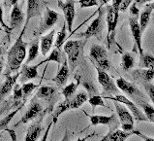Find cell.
Returning <instances> with one entry per match:
<instances>
[{
	"mask_svg": "<svg viewBox=\"0 0 154 141\" xmlns=\"http://www.w3.org/2000/svg\"><path fill=\"white\" fill-rule=\"evenodd\" d=\"M25 28L26 27H23V32L17 37L16 42L14 43V45L12 46V48L9 50L7 54V65L10 72L19 70L25 59L27 43L24 42L23 39Z\"/></svg>",
	"mask_w": 154,
	"mask_h": 141,
	"instance_id": "1",
	"label": "cell"
},
{
	"mask_svg": "<svg viewBox=\"0 0 154 141\" xmlns=\"http://www.w3.org/2000/svg\"><path fill=\"white\" fill-rule=\"evenodd\" d=\"M86 43V39L83 40H68L64 44V53L67 55L69 66L71 71H74L83 55V48Z\"/></svg>",
	"mask_w": 154,
	"mask_h": 141,
	"instance_id": "2",
	"label": "cell"
},
{
	"mask_svg": "<svg viewBox=\"0 0 154 141\" xmlns=\"http://www.w3.org/2000/svg\"><path fill=\"white\" fill-rule=\"evenodd\" d=\"M87 99H88V95H87V94L85 91H80L78 95H75L73 98L69 100L64 99V101H62V102H60L57 105L56 108L54 110V112H52V123L56 124L57 120H58V118L61 114L68 111V110L80 108L83 103L86 102Z\"/></svg>",
	"mask_w": 154,
	"mask_h": 141,
	"instance_id": "3",
	"label": "cell"
},
{
	"mask_svg": "<svg viewBox=\"0 0 154 141\" xmlns=\"http://www.w3.org/2000/svg\"><path fill=\"white\" fill-rule=\"evenodd\" d=\"M89 59L96 68H101L105 71L111 68V62L108 58L107 50L103 46L98 44L92 45L89 52Z\"/></svg>",
	"mask_w": 154,
	"mask_h": 141,
	"instance_id": "4",
	"label": "cell"
},
{
	"mask_svg": "<svg viewBox=\"0 0 154 141\" xmlns=\"http://www.w3.org/2000/svg\"><path fill=\"white\" fill-rule=\"evenodd\" d=\"M105 13L102 7L98 9V16L96 19L89 24L85 32L77 35V37H82L83 39H88L90 37H96L99 40L102 39V32L104 28V18Z\"/></svg>",
	"mask_w": 154,
	"mask_h": 141,
	"instance_id": "5",
	"label": "cell"
},
{
	"mask_svg": "<svg viewBox=\"0 0 154 141\" xmlns=\"http://www.w3.org/2000/svg\"><path fill=\"white\" fill-rule=\"evenodd\" d=\"M97 70V79L100 85L102 86V95L103 96H109V95H119V89L116 85V83L112 79V77L101 68H96Z\"/></svg>",
	"mask_w": 154,
	"mask_h": 141,
	"instance_id": "6",
	"label": "cell"
},
{
	"mask_svg": "<svg viewBox=\"0 0 154 141\" xmlns=\"http://www.w3.org/2000/svg\"><path fill=\"white\" fill-rule=\"evenodd\" d=\"M104 98L112 100V101H117V102H120L123 105L128 108L131 113L133 114L134 118L137 121H140V122H148V119L146 117V115L144 114L142 110H140L137 105L134 103V101L130 100L129 98H127L125 95H117L114 96H103Z\"/></svg>",
	"mask_w": 154,
	"mask_h": 141,
	"instance_id": "7",
	"label": "cell"
},
{
	"mask_svg": "<svg viewBox=\"0 0 154 141\" xmlns=\"http://www.w3.org/2000/svg\"><path fill=\"white\" fill-rule=\"evenodd\" d=\"M116 83L118 87V89L122 91L127 95L131 96L134 100L137 101L138 104L140 102V101H147L146 96L138 89V87L136 86L134 83L126 81L125 79H123V78L117 79Z\"/></svg>",
	"mask_w": 154,
	"mask_h": 141,
	"instance_id": "8",
	"label": "cell"
},
{
	"mask_svg": "<svg viewBox=\"0 0 154 141\" xmlns=\"http://www.w3.org/2000/svg\"><path fill=\"white\" fill-rule=\"evenodd\" d=\"M113 104H114V108H116L118 119H119V121L121 123L122 130L126 131L133 130V127H134L133 114L131 113V111L128 108L123 106V104L120 102L113 101Z\"/></svg>",
	"mask_w": 154,
	"mask_h": 141,
	"instance_id": "9",
	"label": "cell"
},
{
	"mask_svg": "<svg viewBox=\"0 0 154 141\" xmlns=\"http://www.w3.org/2000/svg\"><path fill=\"white\" fill-rule=\"evenodd\" d=\"M58 17L59 15L55 11H52L49 7H46L45 11H44V15L40 21V25H39L36 32H35V35L36 36H40L43 33L48 31L50 28H51L57 23Z\"/></svg>",
	"mask_w": 154,
	"mask_h": 141,
	"instance_id": "10",
	"label": "cell"
},
{
	"mask_svg": "<svg viewBox=\"0 0 154 141\" xmlns=\"http://www.w3.org/2000/svg\"><path fill=\"white\" fill-rule=\"evenodd\" d=\"M106 12H107L106 19H107L108 23V47L111 48L112 43L114 41V37H116V28L118 21L119 13H117L114 10L112 5H108L107 8H106Z\"/></svg>",
	"mask_w": 154,
	"mask_h": 141,
	"instance_id": "11",
	"label": "cell"
},
{
	"mask_svg": "<svg viewBox=\"0 0 154 141\" xmlns=\"http://www.w3.org/2000/svg\"><path fill=\"white\" fill-rule=\"evenodd\" d=\"M89 121L92 126L104 125L109 127V131H114L118 129V127L121 125L119 119H117L116 114H112L111 116L104 115H90L88 116Z\"/></svg>",
	"mask_w": 154,
	"mask_h": 141,
	"instance_id": "12",
	"label": "cell"
},
{
	"mask_svg": "<svg viewBox=\"0 0 154 141\" xmlns=\"http://www.w3.org/2000/svg\"><path fill=\"white\" fill-rule=\"evenodd\" d=\"M42 112H43L42 104L40 102H38L36 98H33L31 100V102H30L27 110H26V112L23 115L20 120L16 124V127H19L21 124H26V123L34 120V119L37 118Z\"/></svg>",
	"mask_w": 154,
	"mask_h": 141,
	"instance_id": "13",
	"label": "cell"
},
{
	"mask_svg": "<svg viewBox=\"0 0 154 141\" xmlns=\"http://www.w3.org/2000/svg\"><path fill=\"white\" fill-rule=\"evenodd\" d=\"M58 7L62 9L65 21L67 23L69 32H72L73 24L75 17H76V10H75V1L74 0H66L65 2L58 0Z\"/></svg>",
	"mask_w": 154,
	"mask_h": 141,
	"instance_id": "14",
	"label": "cell"
},
{
	"mask_svg": "<svg viewBox=\"0 0 154 141\" xmlns=\"http://www.w3.org/2000/svg\"><path fill=\"white\" fill-rule=\"evenodd\" d=\"M129 26H130V30L132 33V36L134 38V41L136 46H137V49L140 53V55H142L143 51L142 48V34L143 31L140 29V23L138 19L136 17H132L129 19Z\"/></svg>",
	"mask_w": 154,
	"mask_h": 141,
	"instance_id": "15",
	"label": "cell"
},
{
	"mask_svg": "<svg viewBox=\"0 0 154 141\" xmlns=\"http://www.w3.org/2000/svg\"><path fill=\"white\" fill-rule=\"evenodd\" d=\"M42 14V1L41 0H27V9H26V17H25V24L26 27L29 21L32 18L41 16Z\"/></svg>",
	"mask_w": 154,
	"mask_h": 141,
	"instance_id": "16",
	"label": "cell"
},
{
	"mask_svg": "<svg viewBox=\"0 0 154 141\" xmlns=\"http://www.w3.org/2000/svg\"><path fill=\"white\" fill-rule=\"evenodd\" d=\"M132 77H133L135 82L143 84V85L146 83H151V81L154 79V69H146V68L135 69L132 72Z\"/></svg>",
	"mask_w": 154,
	"mask_h": 141,
	"instance_id": "17",
	"label": "cell"
},
{
	"mask_svg": "<svg viewBox=\"0 0 154 141\" xmlns=\"http://www.w3.org/2000/svg\"><path fill=\"white\" fill-rule=\"evenodd\" d=\"M42 65L41 62H39L35 65H29L28 64H23V68H21L20 80L21 83H26V81L31 80V79H35L38 77V68Z\"/></svg>",
	"mask_w": 154,
	"mask_h": 141,
	"instance_id": "18",
	"label": "cell"
},
{
	"mask_svg": "<svg viewBox=\"0 0 154 141\" xmlns=\"http://www.w3.org/2000/svg\"><path fill=\"white\" fill-rule=\"evenodd\" d=\"M137 130L126 131L123 130H116L114 131H109V133L104 136L101 141H125L132 135H136Z\"/></svg>",
	"mask_w": 154,
	"mask_h": 141,
	"instance_id": "19",
	"label": "cell"
},
{
	"mask_svg": "<svg viewBox=\"0 0 154 141\" xmlns=\"http://www.w3.org/2000/svg\"><path fill=\"white\" fill-rule=\"evenodd\" d=\"M68 59H66L64 60V62L62 63V66H61L58 70V72L56 73L55 77L54 78V82L56 84L57 87H63L66 85V83L68 81L69 78V74H70V68L68 65Z\"/></svg>",
	"mask_w": 154,
	"mask_h": 141,
	"instance_id": "20",
	"label": "cell"
},
{
	"mask_svg": "<svg viewBox=\"0 0 154 141\" xmlns=\"http://www.w3.org/2000/svg\"><path fill=\"white\" fill-rule=\"evenodd\" d=\"M20 76V72H17L13 76L10 75H6V80L1 85V91H0V96H1V100L4 99V98L10 94L12 90H14V86H16V82Z\"/></svg>",
	"mask_w": 154,
	"mask_h": 141,
	"instance_id": "21",
	"label": "cell"
},
{
	"mask_svg": "<svg viewBox=\"0 0 154 141\" xmlns=\"http://www.w3.org/2000/svg\"><path fill=\"white\" fill-rule=\"evenodd\" d=\"M24 21V14L20 7L16 4V5L12 8L11 16H10V24L12 28H16L20 26V24L23 23Z\"/></svg>",
	"mask_w": 154,
	"mask_h": 141,
	"instance_id": "22",
	"label": "cell"
},
{
	"mask_svg": "<svg viewBox=\"0 0 154 141\" xmlns=\"http://www.w3.org/2000/svg\"><path fill=\"white\" fill-rule=\"evenodd\" d=\"M41 122H42V119L33 123V124L28 127L24 141H37L38 137L40 136L42 130H43Z\"/></svg>",
	"mask_w": 154,
	"mask_h": 141,
	"instance_id": "23",
	"label": "cell"
},
{
	"mask_svg": "<svg viewBox=\"0 0 154 141\" xmlns=\"http://www.w3.org/2000/svg\"><path fill=\"white\" fill-rule=\"evenodd\" d=\"M54 35H55V30L51 29L49 33L44 35V36L41 38L40 48H41V53L43 56H46L51 49V46H52V44H54Z\"/></svg>",
	"mask_w": 154,
	"mask_h": 141,
	"instance_id": "24",
	"label": "cell"
},
{
	"mask_svg": "<svg viewBox=\"0 0 154 141\" xmlns=\"http://www.w3.org/2000/svg\"><path fill=\"white\" fill-rule=\"evenodd\" d=\"M65 59H66V58H65V56H64V53L61 52L60 49H57V48H55V49L51 53L50 56H48L46 59L40 61V62L42 64H44V63L51 62V61H54V62L58 63V65H60L61 62H62V63L64 62Z\"/></svg>",
	"mask_w": 154,
	"mask_h": 141,
	"instance_id": "25",
	"label": "cell"
},
{
	"mask_svg": "<svg viewBox=\"0 0 154 141\" xmlns=\"http://www.w3.org/2000/svg\"><path fill=\"white\" fill-rule=\"evenodd\" d=\"M152 11H153L152 9L146 4V7L143 8V11L140 13V29H142L143 32L146 29L147 25L149 24V21H150Z\"/></svg>",
	"mask_w": 154,
	"mask_h": 141,
	"instance_id": "26",
	"label": "cell"
},
{
	"mask_svg": "<svg viewBox=\"0 0 154 141\" xmlns=\"http://www.w3.org/2000/svg\"><path fill=\"white\" fill-rule=\"evenodd\" d=\"M77 80V83H75V82H72V83H70L69 85H67L66 87H64L62 90H61V92H62V95L64 96V98L66 100H69V99H71L73 98L74 96H75V94H76V91H77V89H78V87L79 85H80V80H79L78 78H75Z\"/></svg>",
	"mask_w": 154,
	"mask_h": 141,
	"instance_id": "27",
	"label": "cell"
},
{
	"mask_svg": "<svg viewBox=\"0 0 154 141\" xmlns=\"http://www.w3.org/2000/svg\"><path fill=\"white\" fill-rule=\"evenodd\" d=\"M56 92V89L51 86H42L39 88V90L36 94V98L42 99H51Z\"/></svg>",
	"mask_w": 154,
	"mask_h": 141,
	"instance_id": "28",
	"label": "cell"
},
{
	"mask_svg": "<svg viewBox=\"0 0 154 141\" xmlns=\"http://www.w3.org/2000/svg\"><path fill=\"white\" fill-rule=\"evenodd\" d=\"M140 68L154 69V56L148 53H143L140 55Z\"/></svg>",
	"mask_w": 154,
	"mask_h": 141,
	"instance_id": "29",
	"label": "cell"
},
{
	"mask_svg": "<svg viewBox=\"0 0 154 141\" xmlns=\"http://www.w3.org/2000/svg\"><path fill=\"white\" fill-rule=\"evenodd\" d=\"M135 65V58L131 53H123L121 56V63L120 66L123 70L128 71V70L132 69Z\"/></svg>",
	"mask_w": 154,
	"mask_h": 141,
	"instance_id": "30",
	"label": "cell"
},
{
	"mask_svg": "<svg viewBox=\"0 0 154 141\" xmlns=\"http://www.w3.org/2000/svg\"><path fill=\"white\" fill-rule=\"evenodd\" d=\"M75 78H78L79 80H80V83L82 84V86L85 88V90L87 91V94H88L90 95V98L91 96H94V95H99V92H98V90L96 89V87L95 85L93 84V82H91L90 80H88V79H83L82 80V78L81 77V75H76L75 76Z\"/></svg>",
	"mask_w": 154,
	"mask_h": 141,
	"instance_id": "31",
	"label": "cell"
},
{
	"mask_svg": "<svg viewBox=\"0 0 154 141\" xmlns=\"http://www.w3.org/2000/svg\"><path fill=\"white\" fill-rule=\"evenodd\" d=\"M39 49H41L40 45H39V40L38 39H35V40L31 43V45H30L27 59H26L24 64H29L31 61H33L35 59L37 58L38 54H39Z\"/></svg>",
	"mask_w": 154,
	"mask_h": 141,
	"instance_id": "32",
	"label": "cell"
},
{
	"mask_svg": "<svg viewBox=\"0 0 154 141\" xmlns=\"http://www.w3.org/2000/svg\"><path fill=\"white\" fill-rule=\"evenodd\" d=\"M66 26H67V23L64 21V24L62 25V28L60 29V31L57 33L56 40L54 43V46L57 49H60L61 47L64 45L66 38H67V32H66Z\"/></svg>",
	"mask_w": 154,
	"mask_h": 141,
	"instance_id": "33",
	"label": "cell"
},
{
	"mask_svg": "<svg viewBox=\"0 0 154 141\" xmlns=\"http://www.w3.org/2000/svg\"><path fill=\"white\" fill-rule=\"evenodd\" d=\"M139 105L143 108V113L146 114L148 119V122L154 123V107L152 105L149 104L147 101H140Z\"/></svg>",
	"mask_w": 154,
	"mask_h": 141,
	"instance_id": "34",
	"label": "cell"
},
{
	"mask_svg": "<svg viewBox=\"0 0 154 141\" xmlns=\"http://www.w3.org/2000/svg\"><path fill=\"white\" fill-rule=\"evenodd\" d=\"M38 86L35 85L34 83L32 82H27V83H24L23 85V102H25L26 100H27V98L30 96V95L32 94L33 91L36 89Z\"/></svg>",
	"mask_w": 154,
	"mask_h": 141,
	"instance_id": "35",
	"label": "cell"
},
{
	"mask_svg": "<svg viewBox=\"0 0 154 141\" xmlns=\"http://www.w3.org/2000/svg\"><path fill=\"white\" fill-rule=\"evenodd\" d=\"M103 95H94V96H91V98L88 99V102L89 104L92 106L93 110L97 107V106H103L105 107L106 105L104 103V100H103Z\"/></svg>",
	"mask_w": 154,
	"mask_h": 141,
	"instance_id": "36",
	"label": "cell"
},
{
	"mask_svg": "<svg viewBox=\"0 0 154 141\" xmlns=\"http://www.w3.org/2000/svg\"><path fill=\"white\" fill-rule=\"evenodd\" d=\"M19 109H15L14 111H12L10 114H8V115H6L4 118L1 119V126H0V127H1V130H6L7 129V126L9 125V123H10V121L12 120L13 118H14L16 116V114L19 112Z\"/></svg>",
	"mask_w": 154,
	"mask_h": 141,
	"instance_id": "37",
	"label": "cell"
},
{
	"mask_svg": "<svg viewBox=\"0 0 154 141\" xmlns=\"http://www.w3.org/2000/svg\"><path fill=\"white\" fill-rule=\"evenodd\" d=\"M23 98V87H20L19 84H16L13 90V99L16 102H19L20 99Z\"/></svg>",
	"mask_w": 154,
	"mask_h": 141,
	"instance_id": "38",
	"label": "cell"
},
{
	"mask_svg": "<svg viewBox=\"0 0 154 141\" xmlns=\"http://www.w3.org/2000/svg\"><path fill=\"white\" fill-rule=\"evenodd\" d=\"M79 2H80V5L82 8H88L98 6L99 0H79Z\"/></svg>",
	"mask_w": 154,
	"mask_h": 141,
	"instance_id": "39",
	"label": "cell"
},
{
	"mask_svg": "<svg viewBox=\"0 0 154 141\" xmlns=\"http://www.w3.org/2000/svg\"><path fill=\"white\" fill-rule=\"evenodd\" d=\"M143 87H144V89H146V91L147 92L148 98H150V100L154 104V85L151 83H146V84H144Z\"/></svg>",
	"mask_w": 154,
	"mask_h": 141,
	"instance_id": "40",
	"label": "cell"
},
{
	"mask_svg": "<svg viewBox=\"0 0 154 141\" xmlns=\"http://www.w3.org/2000/svg\"><path fill=\"white\" fill-rule=\"evenodd\" d=\"M130 9V14L133 16V17H136V18H138L139 14H140V10H139V8H138V5H137V2L134 1L133 4L131 5V7L129 8Z\"/></svg>",
	"mask_w": 154,
	"mask_h": 141,
	"instance_id": "41",
	"label": "cell"
},
{
	"mask_svg": "<svg viewBox=\"0 0 154 141\" xmlns=\"http://www.w3.org/2000/svg\"><path fill=\"white\" fill-rule=\"evenodd\" d=\"M3 1H4V6H5L7 10H9L10 8H13L16 4H17L19 0H3Z\"/></svg>",
	"mask_w": 154,
	"mask_h": 141,
	"instance_id": "42",
	"label": "cell"
},
{
	"mask_svg": "<svg viewBox=\"0 0 154 141\" xmlns=\"http://www.w3.org/2000/svg\"><path fill=\"white\" fill-rule=\"evenodd\" d=\"M132 2H133V0H123L120 6V12H125L129 8Z\"/></svg>",
	"mask_w": 154,
	"mask_h": 141,
	"instance_id": "43",
	"label": "cell"
},
{
	"mask_svg": "<svg viewBox=\"0 0 154 141\" xmlns=\"http://www.w3.org/2000/svg\"><path fill=\"white\" fill-rule=\"evenodd\" d=\"M136 135L140 136V137L142 138L143 141H154V138H152V137H149V136H146V135L143 134L142 133H140L139 130H137V133H136Z\"/></svg>",
	"mask_w": 154,
	"mask_h": 141,
	"instance_id": "44",
	"label": "cell"
},
{
	"mask_svg": "<svg viewBox=\"0 0 154 141\" xmlns=\"http://www.w3.org/2000/svg\"><path fill=\"white\" fill-rule=\"evenodd\" d=\"M7 133H9V134H10V137L12 139V141H17V135H16V133L14 130H10V129H6L5 130Z\"/></svg>",
	"mask_w": 154,
	"mask_h": 141,
	"instance_id": "45",
	"label": "cell"
},
{
	"mask_svg": "<svg viewBox=\"0 0 154 141\" xmlns=\"http://www.w3.org/2000/svg\"><path fill=\"white\" fill-rule=\"evenodd\" d=\"M154 0H136V2H137V5L140 7V6H143V4H147V3H151L153 2Z\"/></svg>",
	"mask_w": 154,
	"mask_h": 141,
	"instance_id": "46",
	"label": "cell"
},
{
	"mask_svg": "<svg viewBox=\"0 0 154 141\" xmlns=\"http://www.w3.org/2000/svg\"><path fill=\"white\" fill-rule=\"evenodd\" d=\"M61 141H70V133L69 130H65V133H64V136Z\"/></svg>",
	"mask_w": 154,
	"mask_h": 141,
	"instance_id": "47",
	"label": "cell"
},
{
	"mask_svg": "<svg viewBox=\"0 0 154 141\" xmlns=\"http://www.w3.org/2000/svg\"><path fill=\"white\" fill-rule=\"evenodd\" d=\"M90 137V135H88V136H86V137H85V138H79L77 141H86L87 139H88Z\"/></svg>",
	"mask_w": 154,
	"mask_h": 141,
	"instance_id": "48",
	"label": "cell"
},
{
	"mask_svg": "<svg viewBox=\"0 0 154 141\" xmlns=\"http://www.w3.org/2000/svg\"><path fill=\"white\" fill-rule=\"evenodd\" d=\"M147 5L150 7L152 10H154V1L153 2H151V3H147Z\"/></svg>",
	"mask_w": 154,
	"mask_h": 141,
	"instance_id": "49",
	"label": "cell"
}]
</instances>
